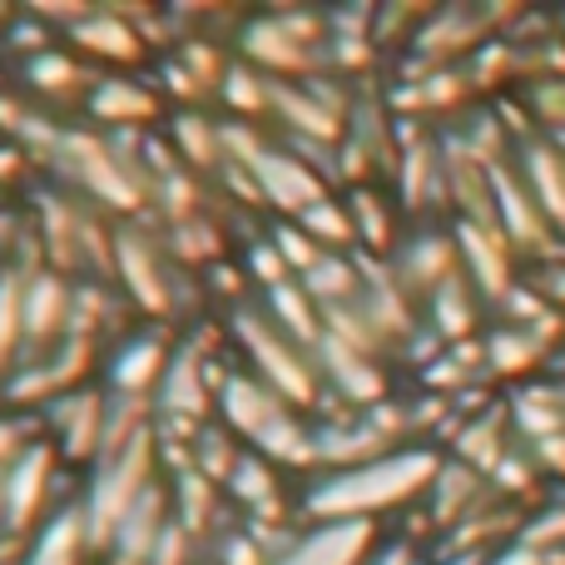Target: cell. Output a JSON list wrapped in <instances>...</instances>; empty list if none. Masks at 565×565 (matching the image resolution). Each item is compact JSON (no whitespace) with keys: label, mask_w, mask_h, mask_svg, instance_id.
<instances>
[{"label":"cell","mask_w":565,"mask_h":565,"mask_svg":"<svg viewBox=\"0 0 565 565\" xmlns=\"http://www.w3.org/2000/svg\"><path fill=\"white\" fill-rule=\"evenodd\" d=\"M427 477H431V457L372 461V467H358V471H348V477L328 481V487L312 497V511H318V516H332V521H362L367 511L412 497Z\"/></svg>","instance_id":"obj_1"},{"label":"cell","mask_w":565,"mask_h":565,"mask_svg":"<svg viewBox=\"0 0 565 565\" xmlns=\"http://www.w3.org/2000/svg\"><path fill=\"white\" fill-rule=\"evenodd\" d=\"M224 407L234 412L238 427L254 431V437L268 441L274 451H288V457H298V451H302V441H298V431H292V422L282 417V412L274 407V397H264L258 387H248V382H234V387H228V397H224Z\"/></svg>","instance_id":"obj_2"},{"label":"cell","mask_w":565,"mask_h":565,"mask_svg":"<svg viewBox=\"0 0 565 565\" xmlns=\"http://www.w3.org/2000/svg\"><path fill=\"white\" fill-rule=\"evenodd\" d=\"M145 457H149L145 437H135L125 457H119L115 467L105 471V481H99V491H95V531H105L109 521H125V516H129V497L139 491V471H145Z\"/></svg>","instance_id":"obj_3"},{"label":"cell","mask_w":565,"mask_h":565,"mask_svg":"<svg viewBox=\"0 0 565 565\" xmlns=\"http://www.w3.org/2000/svg\"><path fill=\"white\" fill-rule=\"evenodd\" d=\"M367 536H372L367 521H332L328 531L302 541L282 565H358L362 551H367Z\"/></svg>","instance_id":"obj_4"},{"label":"cell","mask_w":565,"mask_h":565,"mask_svg":"<svg viewBox=\"0 0 565 565\" xmlns=\"http://www.w3.org/2000/svg\"><path fill=\"white\" fill-rule=\"evenodd\" d=\"M154 521H159V497L149 491V497H139L135 507H129V516L119 521V551H125V561H145L149 541H154Z\"/></svg>","instance_id":"obj_5"},{"label":"cell","mask_w":565,"mask_h":565,"mask_svg":"<svg viewBox=\"0 0 565 565\" xmlns=\"http://www.w3.org/2000/svg\"><path fill=\"white\" fill-rule=\"evenodd\" d=\"M248 342H254V352H258V362H264L268 372L282 382V392H292V397H308V382H302V372H298V362L282 352V342L274 338H264L258 328H248Z\"/></svg>","instance_id":"obj_6"},{"label":"cell","mask_w":565,"mask_h":565,"mask_svg":"<svg viewBox=\"0 0 565 565\" xmlns=\"http://www.w3.org/2000/svg\"><path fill=\"white\" fill-rule=\"evenodd\" d=\"M79 556V521L75 516H60L55 526L45 531V541L35 546L30 565H75Z\"/></svg>","instance_id":"obj_7"},{"label":"cell","mask_w":565,"mask_h":565,"mask_svg":"<svg viewBox=\"0 0 565 565\" xmlns=\"http://www.w3.org/2000/svg\"><path fill=\"white\" fill-rule=\"evenodd\" d=\"M40 481H45V451H35V457L20 467V477H15V497H10V521H15V526L30 516V511H35Z\"/></svg>","instance_id":"obj_8"},{"label":"cell","mask_w":565,"mask_h":565,"mask_svg":"<svg viewBox=\"0 0 565 565\" xmlns=\"http://www.w3.org/2000/svg\"><path fill=\"white\" fill-rule=\"evenodd\" d=\"M268 174L278 179L274 194H278V199H288V204H302V199H312V179H302L298 169H288L282 159H274V164H264V179H268Z\"/></svg>","instance_id":"obj_9"},{"label":"cell","mask_w":565,"mask_h":565,"mask_svg":"<svg viewBox=\"0 0 565 565\" xmlns=\"http://www.w3.org/2000/svg\"><path fill=\"white\" fill-rule=\"evenodd\" d=\"M55 298H60V292H55V282H40V288H35V298H25V322H30V328H50V318H55Z\"/></svg>","instance_id":"obj_10"},{"label":"cell","mask_w":565,"mask_h":565,"mask_svg":"<svg viewBox=\"0 0 565 565\" xmlns=\"http://www.w3.org/2000/svg\"><path fill=\"white\" fill-rule=\"evenodd\" d=\"M99 105H105V115H109V105H115V115H135V109H149L145 99L139 95H129V89H105V95H99Z\"/></svg>","instance_id":"obj_11"},{"label":"cell","mask_w":565,"mask_h":565,"mask_svg":"<svg viewBox=\"0 0 565 565\" xmlns=\"http://www.w3.org/2000/svg\"><path fill=\"white\" fill-rule=\"evenodd\" d=\"M10 322H15V288L0 282V352H6V342H10Z\"/></svg>","instance_id":"obj_12"},{"label":"cell","mask_w":565,"mask_h":565,"mask_svg":"<svg viewBox=\"0 0 565 565\" xmlns=\"http://www.w3.org/2000/svg\"><path fill=\"white\" fill-rule=\"evenodd\" d=\"M308 224H318V234H328V238H342V234H348V228H342V218L332 214V209H312Z\"/></svg>","instance_id":"obj_13"}]
</instances>
